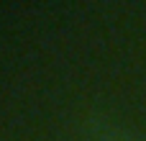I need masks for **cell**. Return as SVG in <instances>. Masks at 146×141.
I'll use <instances>...</instances> for the list:
<instances>
[]
</instances>
